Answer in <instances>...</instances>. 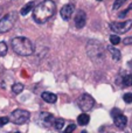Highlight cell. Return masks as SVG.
Returning a JSON list of instances; mask_svg holds the SVG:
<instances>
[{
	"instance_id": "obj_18",
	"label": "cell",
	"mask_w": 132,
	"mask_h": 133,
	"mask_svg": "<svg viewBox=\"0 0 132 133\" xmlns=\"http://www.w3.org/2000/svg\"><path fill=\"white\" fill-rule=\"evenodd\" d=\"M63 126H64V120L63 119H55L54 122V127L56 130H62Z\"/></svg>"
},
{
	"instance_id": "obj_21",
	"label": "cell",
	"mask_w": 132,
	"mask_h": 133,
	"mask_svg": "<svg viewBox=\"0 0 132 133\" xmlns=\"http://www.w3.org/2000/svg\"><path fill=\"white\" fill-rule=\"evenodd\" d=\"M110 42L112 44H118V43H121V37L118 35H111L110 36Z\"/></svg>"
},
{
	"instance_id": "obj_1",
	"label": "cell",
	"mask_w": 132,
	"mask_h": 133,
	"mask_svg": "<svg viewBox=\"0 0 132 133\" xmlns=\"http://www.w3.org/2000/svg\"><path fill=\"white\" fill-rule=\"evenodd\" d=\"M56 13V5L51 0H43L33 9V19L37 23H44Z\"/></svg>"
},
{
	"instance_id": "obj_2",
	"label": "cell",
	"mask_w": 132,
	"mask_h": 133,
	"mask_svg": "<svg viewBox=\"0 0 132 133\" xmlns=\"http://www.w3.org/2000/svg\"><path fill=\"white\" fill-rule=\"evenodd\" d=\"M12 49L14 50V53H16L20 56H28L32 55L34 48H33V43L30 42L29 39L25 36H18L14 37L11 41Z\"/></svg>"
},
{
	"instance_id": "obj_8",
	"label": "cell",
	"mask_w": 132,
	"mask_h": 133,
	"mask_svg": "<svg viewBox=\"0 0 132 133\" xmlns=\"http://www.w3.org/2000/svg\"><path fill=\"white\" fill-rule=\"evenodd\" d=\"M74 11H75L74 5L72 4H67L65 6L62 7L60 14H61V16H62L63 20H69V19L72 16V14H74Z\"/></svg>"
},
{
	"instance_id": "obj_19",
	"label": "cell",
	"mask_w": 132,
	"mask_h": 133,
	"mask_svg": "<svg viewBox=\"0 0 132 133\" xmlns=\"http://www.w3.org/2000/svg\"><path fill=\"white\" fill-rule=\"evenodd\" d=\"M7 44L5 42H0V56H5L7 54Z\"/></svg>"
},
{
	"instance_id": "obj_25",
	"label": "cell",
	"mask_w": 132,
	"mask_h": 133,
	"mask_svg": "<svg viewBox=\"0 0 132 133\" xmlns=\"http://www.w3.org/2000/svg\"><path fill=\"white\" fill-rule=\"evenodd\" d=\"M75 129H76V126H75V124H71V125H69V126L65 129V132L67 133H69V132H72V131H75Z\"/></svg>"
},
{
	"instance_id": "obj_20",
	"label": "cell",
	"mask_w": 132,
	"mask_h": 133,
	"mask_svg": "<svg viewBox=\"0 0 132 133\" xmlns=\"http://www.w3.org/2000/svg\"><path fill=\"white\" fill-rule=\"evenodd\" d=\"M126 1H128V0H116V1H115V4H114V6H112V9H114V11L118 9L119 7H121L122 5L125 4Z\"/></svg>"
},
{
	"instance_id": "obj_23",
	"label": "cell",
	"mask_w": 132,
	"mask_h": 133,
	"mask_svg": "<svg viewBox=\"0 0 132 133\" xmlns=\"http://www.w3.org/2000/svg\"><path fill=\"white\" fill-rule=\"evenodd\" d=\"M8 122H9V117H0V127L8 124Z\"/></svg>"
},
{
	"instance_id": "obj_24",
	"label": "cell",
	"mask_w": 132,
	"mask_h": 133,
	"mask_svg": "<svg viewBox=\"0 0 132 133\" xmlns=\"http://www.w3.org/2000/svg\"><path fill=\"white\" fill-rule=\"evenodd\" d=\"M131 9H132V5H130V6H129L128 8L125 9V11H123V13H119V14H118V16H119V18H124V16H125L126 14H128L129 12L131 11Z\"/></svg>"
},
{
	"instance_id": "obj_11",
	"label": "cell",
	"mask_w": 132,
	"mask_h": 133,
	"mask_svg": "<svg viewBox=\"0 0 132 133\" xmlns=\"http://www.w3.org/2000/svg\"><path fill=\"white\" fill-rule=\"evenodd\" d=\"M42 99H43L44 102H47V103H55L56 101H57V96H56L55 94H53V92H49V91H44L42 92L41 95Z\"/></svg>"
},
{
	"instance_id": "obj_15",
	"label": "cell",
	"mask_w": 132,
	"mask_h": 133,
	"mask_svg": "<svg viewBox=\"0 0 132 133\" xmlns=\"http://www.w3.org/2000/svg\"><path fill=\"white\" fill-rule=\"evenodd\" d=\"M33 7H34V2H28L20 9V14L21 15H27L28 12H30L33 9Z\"/></svg>"
},
{
	"instance_id": "obj_7",
	"label": "cell",
	"mask_w": 132,
	"mask_h": 133,
	"mask_svg": "<svg viewBox=\"0 0 132 133\" xmlns=\"http://www.w3.org/2000/svg\"><path fill=\"white\" fill-rule=\"evenodd\" d=\"M111 29L117 34H124V33L129 32L132 27V20L126 21H118V22H112L110 25Z\"/></svg>"
},
{
	"instance_id": "obj_28",
	"label": "cell",
	"mask_w": 132,
	"mask_h": 133,
	"mask_svg": "<svg viewBox=\"0 0 132 133\" xmlns=\"http://www.w3.org/2000/svg\"><path fill=\"white\" fill-rule=\"evenodd\" d=\"M97 1H102V0H97Z\"/></svg>"
},
{
	"instance_id": "obj_6",
	"label": "cell",
	"mask_w": 132,
	"mask_h": 133,
	"mask_svg": "<svg viewBox=\"0 0 132 133\" xmlns=\"http://www.w3.org/2000/svg\"><path fill=\"white\" fill-rule=\"evenodd\" d=\"M78 106L82 111L87 112V111H90L91 109L95 105V99L90 96L89 94H83L81 97L78 98Z\"/></svg>"
},
{
	"instance_id": "obj_27",
	"label": "cell",
	"mask_w": 132,
	"mask_h": 133,
	"mask_svg": "<svg viewBox=\"0 0 132 133\" xmlns=\"http://www.w3.org/2000/svg\"><path fill=\"white\" fill-rule=\"evenodd\" d=\"M129 66H130V69H131V71H132V60L129 61Z\"/></svg>"
},
{
	"instance_id": "obj_12",
	"label": "cell",
	"mask_w": 132,
	"mask_h": 133,
	"mask_svg": "<svg viewBox=\"0 0 132 133\" xmlns=\"http://www.w3.org/2000/svg\"><path fill=\"white\" fill-rule=\"evenodd\" d=\"M40 119H41V122H43L44 124H51L54 122H55V118H54V116L51 115V113H48V112H42L41 115H40Z\"/></svg>"
},
{
	"instance_id": "obj_10",
	"label": "cell",
	"mask_w": 132,
	"mask_h": 133,
	"mask_svg": "<svg viewBox=\"0 0 132 133\" xmlns=\"http://www.w3.org/2000/svg\"><path fill=\"white\" fill-rule=\"evenodd\" d=\"M114 122L118 129H125L126 124H128V118L123 115V113H119V115L115 116L114 117Z\"/></svg>"
},
{
	"instance_id": "obj_17",
	"label": "cell",
	"mask_w": 132,
	"mask_h": 133,
	"mask_svg": "<svg viewBox=\"0 0 132 133\" xmlns=\"http://www.w3.org/2000/svg\"><path fill=\"white\" fill-rule=\"evenodd\" d=\"M123 84H124V87H132V74L124 76Z\"/></svg>"
},
{
	"instance_id": "obj_22",
	"label": "cell",
	"mask_w": 132,
	"mask_h": 133,
	"mask_svg": "<svg viewBox=\"0 0 132 133\" xmlns=\"http://www.w3.org/2000/svg\"><path fill=\"white\" fill-rule=\"evenodd\" d=\"M123 99L125 103L128 104H131L132 103V92H128V94H125L123 96Z\"/></svg>"
},
{
	"instance_id": "obj_16",
	"label": "cell",
	"mask_w": 132,
	"mask_h": 133,
	"mask_svg": "<svg viewBox=\"0 0 132 133\" xmlns=\"http://www.w3.org/2000/svg\"><path fill=\"white\" fill-rule=\"evenodd\" d=\"M22 90H23V85L21 84V83H15V84H13V87H12V91L15 95H19L20 92H22Z\"/></svg>"
},
{
	"instance_id": "obj_26",
	"label": "cell",
	"mask_w": 132,
	"mask_h": 133,
	"mask_svg": "<svg viewBox=\"0 0 132 133\" xmlns=\"http://www.w3.org/2000/svg\"><path fill=\"white\" fill-rule=\"evenodd\" d=\"M124 44H132V37H126L125 40H123Z\"/></svg>"
},
{
	"instance_id": "obj_13",
	"label": "cell",
	"mask_w": 132,
	"mask_h": 133,
	"mask_svg": "<svg viewBox=\"0 0 132 133\" xmlns=\"http://www.w3.org/2000/svg\"><path fill=\"white\" fill-rule=\"evenodd\" d=\"M108 49H109V51H110V54H111V56H112L114 60H116V61L121 60L122 54H121V51H119V49L115 48V47H112V46H109L108 47Z\"/></svg>"
},
{
	"instance_id": "obj_9",
	"label": "cell",
	"mask_w": 132,
	"mask_h": 133,
	"mask_svg": "<svg viewBox=\"0 0 132 133\" xmlns=\"http://www.w3.org/2000/svg\"><path fill=\"white\" fill-rule=\"evenodd\" d=\"M85 21H87V15L85 13H84L83 11H78L76 13V15H75V26H76L78 29H81V28H83L84 26H85Z\"/></svg>"
},
{
	"instance_id": "obj_5",
	"label": "cell",
	"mask_w": 132,
	"mask_h": 133,
	"mask_svg": "<svg viewBox=\"0 0 132 133\" xmlns=\"http://www.w3.org/2000/svg\"><path fill=\"white\" fill-rule=\"evenodd\" d=\"M16 19H18V14L15 12H11V13L6 14L0 19V33H6L14 26Z\"/></svg>"
},
{
	"instance_id": "obj_3",
	"label": "cell",
	"mask_w": 132,
	"mask_h": 133,
	"mask_svg": "<svg viewBox=\"0 0 132 133\" xmlns=\"http://www.w3.org/2000/svg\"><path fill=\"white\" fill-rule=\"evenodd\" d=\"M87 51H88L89 56L91 57L93 61L104 60V51H103L102 46H101L100 42L90 41L88 43V47H87Z\"/></svg>"
},
{
	"instance_id": "obj_14",
	"label": "cell",
	"mask_w": 132,
	"mask_h": 133,
	"mask_svg": "<svg viewBox=\"0 0 132 133\" xmlns=\"http://www.w3.org/2000/svg\"><path fill=\"white\" fill-rule=\"evenodd\" d=\"M89 122H90V117H89L88 115H85V113H82V115H80L78 117H77V123H78L80 125H82V126L88 125Z\"/></svg>"
},
{
	"instance_id": "obj_4",
	"label": "cell",
	"mask_w": 132,
	"mask_h": 133,
	"mask_svg": "<svg viewBox=\"0 0 132 133\" xmlns=\"http://www.w3.org/2000/svg\"><path fill=\"white\" fill-rule=\"evenodd\" d=\"M30 113L22 109H16L9 116V122L13 123L15 125H23L29 120Z\"/></svg>"
}]
</instances>
